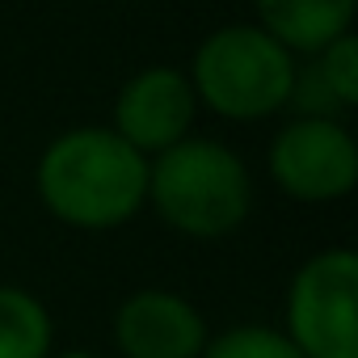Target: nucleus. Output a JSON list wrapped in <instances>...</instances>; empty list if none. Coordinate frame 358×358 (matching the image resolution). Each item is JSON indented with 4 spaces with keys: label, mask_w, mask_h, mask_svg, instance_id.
Returning a JSON list of instances; mask_svg holds the SVG:
<instances>
[{
    "label": "nucleus",
    "mask_w": 358,
    "mask_h": 358,
    "mask_svg": "<svg viewBox=\"0 0 358 358\" xmlns=\"http://www.w3.org/2000/svg\"><path fill=\"white\" fill-rule=\"evenodd\" d=\"M51 358H97V354H89V350H64V354H51Z\"/></svg>",
    "instance_id": "f8f14e48"
},
{
    "label": "nucleus",
    "mask_w": 358,
    "mask_h": 358,
    "mask_svg": "<svg viewBox=\"0 0 358 358\" xmlns=\"http://www.w3.org/2000/svg\"><path fill=\"white\" fill-rule=\"evenodd\" d=\"M110 341L122 358H203L211 329L182 291L139 287L114 308Z\"/></svg>",
    "instance_id": "0eeeda50"
},
{
    "label": "nucleus",
    "mask_w": 358,
    "mask_h": 358,
    "mask_svg": "<svg viewBox=\"0 0 358 358\" xmlns=\"http://www.w3.org/2000/svg\"><path fill=\"white\" fill-rule=\"evenodd\" d=\"M55 320L51 308L13 282H0V358H51Z\"/></svg>",
    "instance_id": "1a4fd4ad"
},
{
    "label": "nucleus",
    "mask_w": 358,
    "mask_h": 358,
    "mask_svg": "<svg viewBox=\"0 0 358 358\" xmlns=\"http://www.w3.org/2000/svg\"><path fill=\"white\" fill-rule=\"evenodd\" d=\"M295 55L274 43L257 22L215 26L190 59V85L199 110L228 122H262L287 110L295 85Z\"/></svg>",
    "instance_id": "7ed1b4c3"
},
{
    "label": "nucleus",
    "mask_w": 358,
    "mask_h": 358,
    "mask_svg": "<svg viewBox=\"0 0 358 358\" xmlns=\"http://www.w3.org/2000/svg\"><path fill=\"white\" fill-rule=\"evenodd\" d=\"M266 173L278 194L303 207L341 203L358 186V139L345 118L291 114L266 148Z\"/></svg>",
    "instance_id": "39448f33"
},
{
    "label": "nucleus",
    "mask_w": 358,
    "mask_h": 358,
    "mask_svg": "<svg viewBox=\"0 0 358 358\" xmlns=\"http://www.w3.org/2000/svg\"><path fill=\"white\" fill-rule=\"evenodd\" d=\"M308 64L316 68L320 85L341 106V114H354L358 110V38L354 34L333 38L329 47H320L316 55H308Z\"/></svg>",
    "instance_id": "9d476101"
},
{
    "label": "nucleus",
    "mask_w": 358,
    "mask_h": 358,
    "mask_svg": "<svg viewBox=\"0 0 358 358\" xmlns=\"http://www.w3.org/2000/svg\"><path fill=\"white\" fill-rule=\"evenodd\" d=\"M203 358H303V354L274 324H232L224 333H211Z\"/></svg>",
    "instance_id": "9b49d317"
},
{
    "label": "nucleus",
    "mask_w": 358,
    "mask_h": 358,
    "mask_svg": "<svg viewBox=\"0 0 358 358\" xmlns=\"http://www.w3.org/2000/svg\"><path fill=\"white\" fill-rule=\"evenodd\" d=\"M282 333L303 358H358V253L329 245L287 282Z\"/></svg>",
    "instance_id": "20e7f679"
},
{
    "label": "nucleus",
    "mask_w": 358,
    "mask_h": 358,
    "mask_svg": "<svg viewBox=\"0 0 358 358\" xmlns=\"http://www.w3.org/2000/svg\"><path fill=\"white\" fill-rule=\"evenodd\" d=\"M194 122H199V97H194L186 68L148 64L135 76H127L122 89L114 93L110 131L148 160L173 143L190 139Z\"/></svg>",
    "instance_id": "423d86ee"
},
{
    "label": "nucleus",
    "mask_w": 358,
    "mask_h": 358,
    "mask_svg": "<svg viewBox=\"0 0 358 358\" xmlns=\"http://www.w3.org/2000/svg\"><path fill=\"white\" fill-rule=\"evenodd\" d=\"M358 0H253V22L295 59L316 55L341 34H354Z\"/></svg>",
    "instance_id": "6e6552de"
},
{
    "label": "nucleus",
    "mask_w": 358,
    "mask_h": 358,
    "mask_svg": "<svg viewBox=\"0 0 358 358\" xmlns=\"http://www.w3.org/2000/svg\"><path fill=\"white\" fill-rule=\"evenodd\" d=\"M148 207L177 236L224 241L253 215V173L232 143L190 135L148 160Z\"/></svg>",
    "instance_id": "f03ea898"
},
{
    "label": "nucleus",
    "mask_w": 358,
    "mask_h": 358,
    "mask_svg": "<svg viewBox=\"0 0 358 358\" xmlns=\"http://www.w3.org/2000/svg\"><path fill=\"white\" fill-rule=\"evenodd\" d=\"M34 190L55 224L114 232L148 207V156L110 127H72L38 152Z\"/></svg>",
    "instance_id": "f257e3e1"
}]
</instances>
